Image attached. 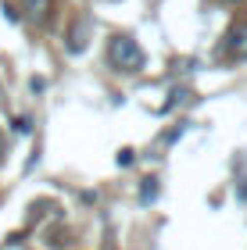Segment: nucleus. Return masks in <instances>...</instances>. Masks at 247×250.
I'll list each match as a JSON object with an SVG mask.
<instances>
[{
    "label": "nucleus",
    "mask_w": 247,
    "mask_h": 250,
    "mask_svg": "<svg viewBox=\"0 0 247 250\" xmlns=\"http://www.w3.org/2000/svg\"><path fill=\"white\" fill-rule=\"evenodd\" d=\"M108 61H111V68H118V72H140V68L147 64V54H143V47L136 40L115 36L108 43Z\"/></svg>",
    "instance_id": "obj_1"
},
{
    "label": "nucleus",
    "mask_w": 247,
    "mask_h": 250,
    "mask_svg": "<svg viewBox=\"0 0 247 250\" xmlns=\"http://www.w3.org/2000/svg\"><path fill=\"white\" fill-rule=\"evenodd\" d=\"M133 161V150H118V165H129Z\"/></svg>",
    "instance_id": "obj_6"
},
{
    "label": "nucleus",
    "mask_w": 247,
    "mask_h": 250,
    "mask_svg": "<svg viewBox=\"0 0 247 250\" xmlns=\"http://www.w3.org/2000/svg\"><path fill=\"white\" fill-rule=\"evenodd\" d=\"M15 132H32V122L29 118H15Z\"/></svg>",
    "instance_id": "obj_5"
},
{
    "label": "nucleus",
    "mask_w": 247,
    "mask_h": 250,
    "mask_svg": "<svg viewBox=\"0 0 247 250\" xmlns=\"http://www.w3.org/2000/svg\"><path fill=\"white\" fill-rule=\"evenodd\" d=\"M240 200H247V179L240 183Z\"/></svg>",
    "instance_id": "obj_7"
},
{
    "label": "nucleus",
    "mask_w": 247,
    "mask_h": 250,
    "mask_svg": "<svg viewBox=\"0 0 247 250\" xmlns=\"http://www.w3.org/2000/svg\"><path fill=\"white\" fill-rule=\"evenodd\" d=\"M222 4H240V0H222Z\"/></svg>",
    "instance_id": "obj_8"
},
{
    "label": "nucleus",
    "mask_w": 247,
    "mask_h": 250,
    "mask_svg": "<svg viewBox=\"0 0 247 250\" xmlns=\"http://www.w3.org/2000/svg\"><path fill=\"white\" fill-rule=\"evenodd\" d=\"M22 7H25V15L32 21H47V15H50V0H22Z\"/></svg>",
    "instance_id": "obj_3"
},
{
    "label": "nucleus",
    "mask_w": 247,
    "mask_h": 250,
    "mask_svg": "<svg viewBox=\"0 0 247 250\" xmlns=\"http://www.w3.org/2000/svg\"><path fill=\"white\" fill-rule=\"evenodd\" d=\"M154 197H158V179H143V186H140V204H154Z\"/></svg>",
    "instance_id": "obj_4"
},
{
    "label": "nucleus",
    "mask_w": 247,
    "mask_h": 250,
    "mask_svg": "<svg viewBox=\"0 0 247 250\" xmlns=\"http://www.w3.org/2000/svg\"><path fill=\"white\" fill-rule=\"evenodd\" d=\"M222 47H226V54L233 61H244L247 58V21H237V25L226 32V43H222Z\"/></svg>",
    "instance_id": "obj_2"
}]
</instances>
